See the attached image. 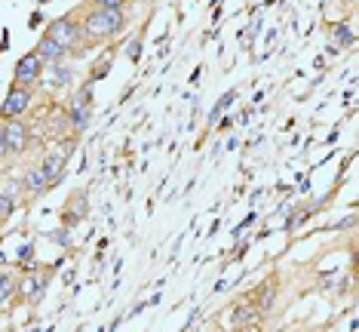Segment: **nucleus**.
<instances>
[{
    "label": "nucleus",
    "mask_w": 359,
    "mask_h": 332,
    "mask_svg": "<svg viewBox=\"0 0 359 332\" xmlns=\"http://www.w3.org/2000/svg\"><path fill=\"white\" fill-rule=\"evenodd\" d=\"M31 102H34V93L25 90V86H13L6 93L4 105H0V120H15V117H25Z\"/></svg>",
    "instance_id": "4"
},
{
    "label": "nucleus",
    "mask_w": 359,
    "mask_h": 332,
    "mask_svg": "<svg viewBox=\"0 0 359 332\" xmlns=\"http://www.w3.org/2000/svg\"><path fill=\"white\" fill-rule=\"evenodd\" d=\"M13 213V197H6V194H0V222H4L6 215Z\"/></svg>",
    "instance_id": "13"
},
{
    "label": "nucleus",
    "mask_w": 359,
    "mask_h": 332,
    "mask_svg": "<svg viewBox=\"0 0 359 332\" xmlns=\"http://www.w3.org/2000/svg\"><path fill=\"white\" fill-rule=\"evenodd\" d=\"M43 37H50L55 40L59 46H65V50H77L80 44H83V37H80V22L74 19V15H59V19H53L50 25H46V34Z\"/></svg>",
    "instance_id": "2"
},
{
    "label": "nucleus",
    "mask_w": 359,
    "mask_h": 332,
    "mask_svg": "<svg viewBox=\"0 0 359 332\" xmlns=\"http://www.w3.org/2000/svg\"><path fill=\"white\" fill-rule=\"evenodd\" d=\"M15 293V280L13 274H0V305H6V298Z\"/></svg>",
    "instance_id": "10"
},
{
    "label": "nucleus",
    "mask_w": 359,
    "mask_h": 332,
    "mask_svg": "<svg viewBox=\"0 0 359 332\" xmlns=\"http://www.w3.org/2000/svg\"><path fill=\"white\" fill-rule=\"evenodd\" d=\"M77 22H80L83 44H99V40L117 37L126 28V10H99V6H89Z\"/></svg>",
    "instance_id": "1"
},
{
    "label": "nucleus",
    "mask_w": 359,
    "mask_h": 332,
    "mask_svg": "<svg viewBox=\"0 0 359 332\" xmlns=\"http://www.w3.org/2000/svg\"><path fill=\"white\" fill-rule=\"evenodd\" d=\"M144 4H154V0H144Z\"/></svg>",
    "instance_id": "17"
},
{
    "label": "nucleus",
    "mask_w": 359,
    "mask_h": 332,
    "mask_svg": "<svg viewBox=\"0 0 359 332\" xmlns=\"http://www.w3.org/2000/svg\"><path fill=\"white\" fill-rule=\"evenodd\" d=\"M89 6H99V10H126L129 0H89Z\"/></svg>",
    "instance_id": "11"
},
{
    "label": "nucleus",
    "mask_w": 359,
    "mask_h": 332,
    "mask_svg": "<svg viewBox=\"0 0 359 332\" xmlns=\"http://www.w3.org/2000/svg\"><path fill=\"white\" fill-rule=\"evenodd\" d=\"M334 37H341V40H344V46L350 44V40H353V37H350V31H347L344 25H341V28H334Z\"/></svg>",
    "instance_id": "14"
},
{
    "label": "nucleus",
    "mask_w": 359,
    "mask_h": 332,
    "mask_svg": "<svg viewBox=\"0 0 359 332\" xmlns=\"http://www.w3.org/2000/svg\"><path fill=\"white\" fill-rule=\"evenodd\" d=\"M34 53L43 59V65H59V62H65V55H68V50L65 46H59L55 40H50V37H43L40 44L34 46Z\"/></svg>",
    "instance_id": "6"
},
{
    "label": "nucleus",
    "mask_w": 359,
    "mask_h": 332,
    "mask_svg": "<svg viewBox=\"0 0 359 332\" xmlns=\"http://www.w3.org/2000/svg\"><path fill=\"white\" fill-rule=\"evenodd\" d=\"M249 317H255V311H252V307H243V311L236 307V314H233L236 326H246V320H249Z\"/></svg>",
    "instance_id": "12"
},
{
    "label": "nucleus",
    "mask_w": 359,
    "mask_h": 332,
    "mask_svg": "<svg viewBox=\"0 0 359 332\" xmlns=\"http://www.w3.org/2000/svg\"><path fill=\"white\" fill-rule=\"evenodd\" d=\"M0 129H4V139H6V148H10V154H22V151L28 148L31 133H28V124H25L22 117L4 120V124H0Z\"/></svg>",
    "instance_id": "5"
},
{
    "label": "nucleus",
    "mask_w": 359,
    "mask_h": 332,
    "mask_svg": "<svg viewBox=\"0 0 359 332\" xmlns=\"http://www.w3.org/2000/svg\"><path fill=\"white\" fill-rule=\"evenodd\" d=\"M10 154V148H6V139H4V129H0V160Z\"/></svg>",
    "instance_id": "15"
},
{
    "label": "nucleus",
    "mask_w": 359,
    "mask_h": 332,
    "mask_svg": "<svg viewBox=\"0 0 359 332\" xmlns=\"http://www.w3.org/2000/svg\"><path fill=\"white\" fill-rule=\"evenodd\" d=\"M40 166H43L46 179H50V188H53V185L62 179L65 166H68V157H65L62 151H55V154H46V157H43V164H40Z\"/></svg>",
    "instance_id": "7"
},
{
    "label": "nucleus",
    "mask_w": 359,
    "mask_h": 332,
    "mask_svg": "<svg viewBox=\"0 0 359 332\" xmlns=\"http://www.w3.org/2000/svg\"><path fill=\"white\" fill-rule=\"evenodd\" d=\"M236 332H258V329H252V326H240V329H236Z\"/></svg>",
    "instance_id": "16"
},
{
    "label": "nucleus",
    "mask_w": 359,
    "mask_h": 332,
    "mask_svg": "<svg viewBox=\"0 0 359 332\" xmlns=\"http://www.w3.org/2000/svg\"><path fill=\"white\" fill-rule=\"evenodd\" d=\"M46 188H50V179H46V173H43V166H28V173H25V191L28 194H43Z\"/></svg>",
    "instance_id": "8"
},
{
    "label": "nucleus",
    "mask_w": 359,
    "mask_h": 332,
    "mask_svg": "<svg viewBox=\"0 0 359 332\" xmlns=\"http://www.w3.org/2000/svg\"><path fill=\"white\" fill-rule=\"evenodd\" d=\"M89 117H93V105H83V108H68V124L74 133H83L89 126Z\"/></svg>",
    "instance_id": "9"
},
{
    "label": "nucleus",
    "mask_w": 359,
    "mask_h": 332,
    "mask_svg": "<svg viewBox=\"0 0 359 332\" xmlns=\"http://www.w3.org/2000/svg\"><path fill=\"white\" fill-rule=\"evenodd\" d=\"M43 77V59L31 50L25 53L19 62H15V71H13V86H25V90H31V86L37 84V80Z\"/></svg>",
    "instance_id": "3"
}]
</instances>
